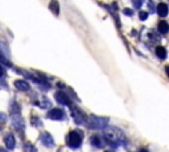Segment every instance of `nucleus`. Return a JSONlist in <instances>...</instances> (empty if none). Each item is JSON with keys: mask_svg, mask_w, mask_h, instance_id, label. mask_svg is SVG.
Wrapping results in <instances>:
<instances>
[{"mask_svg": "<svg viewBox=\"0 0 169 152\" xmlns=\"http://www.w3.org/2000/svg\"><path fill=\"white\" fill-rule=\"evenodd\" d=\"M37 105L40 106L41 109H48V107L50 106V102H49V101H48L45 97H42V98H41V102H40V103H37Z\"/></svg>", "mask_w": 169, "mask_h": 152, "instance_id": "nucleus-16", "label": "nucleus"}, {"mask_svg": "<svg viewBox=\"0 0 169 152\" xmlns=\"http://www.w3.org/2000/svg\"><path fill=\"white\" fill-rule=\"evenodd\" d=\"M0 120H1L3 123H4L5 120H7V117H5V114H0Z\"/></svg>", "mask_w": 169, "mask_h": 152, "instance_id": "nucleus-22", "label": "nucleus"}, {"mask_svg": "<svg viewBox=\"0 0 169 152\" xmlns=\"http://www.w3.org/2000/svg\"><path fill=\"white\" fill-rule=\"evenodd\" d=\"M35 124H40V122H38V119H37V117H33V120H32Z\"/></svg>", "mask_w": 169, "mask_h": 152, "instance_id": "nucleus-25", "label": "nucleus"}, {"mask_svg": "<svg viewBox=\"0 0 169 152\" xmlns=\"http://www.w3.org/2000/svg\"><path fill=\"white\" fill-rule=\"evenodd\" d=\"M124 13H126V15H128V16H132V15H134V11L129 9V8H126V9H124Z\"/></svg>", "mask_w": 169, "mask_h": 152, "instance_id": "nucleus-21", "label": "nucleus"}, {"mask_svg": "<svg viewBox=\"0 0 169 152\" xmlns=\"http://www.w3.org/2000/svg\"><path fill=\"white\" fill-rule=\"evenodd\" d=\"M12 123H13V127H15L17 131L24 130V120H22V118L19 114L12 117Z\"/></svg>", "mask_w": 169, "mask_h": 152, "instance_id": "nucleus-8", "label": "nucleus"}, {"mask_svg": "<svg viewBox=\"0 0 169 152\" xmlns=\"http://www.w3.org/2000/svg\"><path fill=\"white\" fill-rule=\"evenodd\" d=\"M0 61H1V62H4V65H7V66H11V62L8 60H5L4 57H3V56H0Z\"/></svg>", "mask_w": 169, "mask_h": 152, "instance_id": "nucleus-20", "label": "nucleus"}, {"mask_svg": "<svg viewBox=\"0 0 169 152\" xmlns=\"http://www.w3.org/2000/svg\"><path fill=\"white\" fill-rule=\"evenodd\" d=\"M140 20H145L148 17V12H140Z\"/></svg>", "mask_w": 169, "mask_h": 152, "instance_id": "nucleus-19", "label": "nucleus"}, {"mask_svg": "<svg viewBox=\"0 0 169 152\" xmlns=\"http://www.w3.org/2000/svg\"><path fill=\"white\" fill-rule=\"evenodd\" d=\"M36 147L33 144H30V143H27L25 144V152H36Z\"/></svg>", "mask_w": 169, "mask_h": 152, "instance_id": "nucleus-18", "label": "nucleus"}, {"mask_svg": "<svg viewBox=\"0 0 169 152\" xmlns=\"http://www.w3.org/2000/svg\"><path fill=\"white\" fill-rule=\"evenodd\" d=\"M157 13H159V16H161V17H165V16L168 15V5L165 4V3H160V4L157 5Z\"/></svg>", "mask_w": 169, "mask_h": 152, "instance_id": "nucleus-11", "label": "nucleus"}, {"mask_svg": "<svg viewBox=\"0 0 169 152\" xmlns=\"http://www.w3.org/2000/svg\"><path fill=\"white\" fill-rule=\"evenodd\" d=\"M108 123V118L102 117H95V115H90L89 120H87V126L90 128H95V130H102L105 128Z\"/></svg>", "mask_w": 169, "mask_h": 152, "instance_id": "nucleus-2", "label": "nucleus"}, {"mask_svg": "<svg viewBox=\"0 0 169 152\" xmlns=\"http://www.w3.org/2000/svg\"><path fill=\"white\" fill-rule=\"evenodd\" d=\"M48 118H49V119H53V120H62L65 118V112L61 109H53L49 111Z\"/></svg>", "mask_w": 169, "mask_h": 152, "instance_id": "nucleus-6", "label": "nucleus"}, {"mask_svg": "<svg viewBox=\"0 0 169 152\" xmlns=\"http://www.w3.org/2000/svg\"><path fill=\"white\" fill-rule=\"evenodd\" d=\"M11 111H12L15 115H17L19 112H20V107H19V105H17L16 102H12V106H11Z\"/></svg>", "mask_w": 169, "mask_h": 152, "instance_id": "nucleus-17", "label": "nucleus"}, {"mask_svg": "<svg viewBox=\"0 0 169 152\" xmlns=\"http://www.w3.org/2000/svg\"><path fill=\"white\" fill-rule=\"evenodd\" d=\"M4 143H5V145H7L8 150H13V148H15V144H16V142H15V136H13L12 134L5 135V138H4Z\"/></svg>", "mask_w": 169, "mask_h": 152, "instance_id": "nucleus-9", "label": "nucleus"}, {"mask_svg": "<svg viewBox=\"0 0 169 152\" xmlns=\"http://www.w3.org/2000/svg\"><path fill=\"white\" fill-rule=\"evenodd\" d=\"M90 143H91V145H92V147H95V148H100V147H102V142H100V138L97 136V135L91 136V139H90Z\"/></svg>", "mask_w": 169, "mask_h": 152, "instance_id": "nucleus-13", "label": "nucleus"}, {"mask_svg": "<svg viewBox=\"0 0 169 152\" xmlns=\"http://www.w3.org/2000/svg\"><path fill=\"white\" fill-rule=\"evenodd\" d=\"M4 74H5L4 69H3V66H1V65H0V78H1V77H4Z\"/></svg>", "mask_w": 169, "mask_h": 152, "instance_id": "nucleus-23", "label": "nucleus"}, {"mask_svg": "<svg viewBox=\"0 0 169 152\" xmlns=\"http://www.w3.org/2000/svg\"><path fill=\"white\" fill-rule=\"evenodd\" d=\"M15 86H16V89L21 90V91H28V90L30 89L29 83H28L27 81H22V80H17V81H15Z\"/></svg>", "mask_w": 169, "mask_h": 152, "instance_id": "nucleus-10", "label": "nucleus"}, {"mask_svg": "<svg viewBox=\"0 0 169 152\" xmlns=\"http://www.w3.org/2000/svg\"><path fill=\"white\" fill-rule=\"evenodd\" d=\"M139 152H148V151H147V150H145V148H142V150H140Z\"/></svg>", "mask_w": 169, "mask_h": 152, "instance_id": "nucleus-27", "label": "nucleus"}, {"mask_svg": "<svg viewBox=\"0 0 169 152\" xmlns=\"http://www.w3.org/2000/svg\"><path fill=\"white\" fill-rule=\"evenodd\" d=\"M169 30V25H168V22L167 21H160L159 22V32L160 33H162V35H165V33H167Z\"/></svg>", "mask_w": 169, "mask_h": 152, "instance_id": "nucleus-14", "label": "nucleus"}, {"mask_svg": "<svg viewBox=\"0 0 169 152\" xmlns=\"http://www.w3.org/2000/svg\"><path fill=\"white\" fill-rule=\"evenodd\" d=\"M105 140L107 144L112 145V147H119V145L126 144V135L123 134L122 130L116 127H108L105 130Z\"/></svg>", "mask_w": 169, "mask_h": 152, "instance_id": "nucleus-1", "label": "nucleus"}, {"mask_svg": "<svg viewBox=\"0 0 169 152\" xmlns=\"http://www.w3.org/2000/svg\"><path fill=\"white\" fill-rule=\"evenodd\" d=\"M56 101H57L60 105H64V106H72V101L69 99V97H67L65 93L62 91H57L56 93Z\"/></svg>", "mask_w": 169, "mask_h": 152, "instance_id": "nucleus-5", "label": "nucleus"}, {"mask_svg": "<svg viewBox=\"0 0 169 152\" xmlns=\"http://www.w3.org/2000/svg\"><path fill=\"white\" fill-rule=\"evenodd\" d=\"M41 143L45 145V147L50 148L54 145V139H53V136L49 134V132H42L41 134Z\"/></svg>", "mask_w": 169, "mask_h": 152, "instance_id": "nucleus-7", "label": "nucleus"}, {"mask_svg": "<svg viewBox=\"0 0 169 152\" xmlns=\"http://www.w3.org/2000/svg\"><path fill=\"white\" fill-rule=\"evenodd\" d=\"M0 152H7V151H5L4 148H0Z\"/></svg>", "mask_w": 169, "mask_h": 152, "instance_id": "nucleus-28", "label": "nucleus"}, {"mask_svg": "<svg viewBox=\"0 0 169 152\" xmlns=\"http://www.w3.org/2000/svg\"><path fill=\"white\" fill-rule=\"evenodd\" d=\"M142 4H143L142 1H134V5H135V7H136V8H139Z\"/></svg>", "mask_w": 169, "mask_h": 152, "instance_id": "nucleus-24", "label": "nucleus"}, {"mask_svg": "<svg viewBox=\"0 0 169 152\" xmlns=\"http://www.w3.org/2000/svg\"><path fill=\"white\" fill-rule=\"evenodd\" d=\"M72 115H73V119H74V122L77 123V124H83V123L86 122V117L82 114V111H81L79 109H77V107L72 109Z\"/></svg>", "mask_w": 169, "mask_h": 152, "instance_id": "nucleus-4", "label": "nucleus"}, {"mask_svg": "<svg viewBox=\"0 0 169 152\" xmlns=\"http://www.w3.org/2000/svg\"><path fill=\"white\" fill-rule=\"evenodd\" d=\"M58 86H60V87H61V89H62V87H65V85H64V83H61V82H60V83H58Z\"/></svg>", "mask_w": 169, "mask_h": 152, "instance_id": "nucleus-26", "label": "nucleus"}, {"mask_svg": "<svg viewBox=\"0 0 169 152\" xmlns=\"http://www.w3.org/2000/svg\"><path fill=\"white\" fill-rule=\"evenodd\" d=\"M156 54L159 58L165 60V58H167V49H165L164 46H157L156 48Z\"/></svg>", "mask_w": 169, "mask_h": 152, "instance_id": "nucleus-12", "label": "nucleus"}, {"mask_svg": "<svg viewBox=\"0 0 169 152\" xmlns=\"http://www.w3.org/2000/svg\"><path fill=\"white\" fill-rule=\"evenodd\" d=\"M66 143L70 148L75 150V148L81 147V144H82V135H81L78 131H72L69 135H67Z\"/></svg>", "mask_w": 169, "mask_h": 152, "instance_id": "nucleus-3", "label": "nucleus"}, {"mask_svg": "<svg viewBox=\"0 0 169 152\" xmlns=\"http://www.w3.org/2000/svg\"><path fill=\"white\" fill-rule=\"evenodd\" d=\"M49 7H50V9L54 12V15H58V13H60V5H58L57 1H52Z\"/></svg>", "mask_w": 169, "mask_h": 152, "instance_id": "nucleus-15", "label": "nucleus"}]
</instances>
